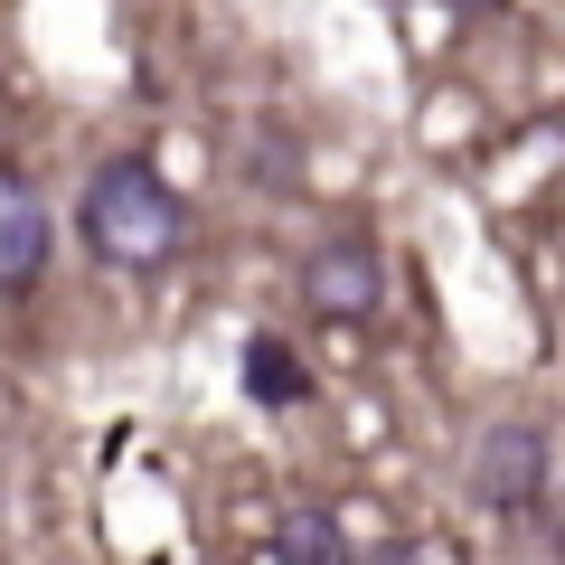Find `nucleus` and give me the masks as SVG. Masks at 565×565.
Here are the masks:
<instances>
[{
    "instance_id": "nucleus-4",
    "label": "nucleus",
    "mask_w": 565,
    "mask_h": 565,
    "mask_svg": "<svg viewBox=\"0 0 565 565\" xmlns=\"http://www.w3.org/2000/svg\"><path fill=\"white\" fill-rule=\"evenodd\" d=\"M47 245H57L47 199L20 180V170H0V302H20L29 282L47 274Z\"/></svg>"
},
{
    "instance_id": "nucleus-1",
    "label": "nucleus",
    "mask_w": 565,
    "mask_h": 565,
    "mask_svg": "<svg viewBox=\"0 0 565 565\" xmlns=\"http://www.w3.org/2000/svg\"><path fill=\"white\" fill-rule=\"evenodd\" d=\"M76 236H85V255L114 264V274H161L189 245V199L141 161V151H114V161H95L85 189H76Z\"/></svg>"
},
{
    "instance_id": "nucleus-6",
    "label": "nucleus",
    "mask_w": 565,
    "mask_h": 565,
    "mask_svg": "<svg viewBox=\"0 0 565 565\" xmlns=\"http://www.w3.org/2000/svg\"><path fill=\"white\" fill-rule=\"evenodd\" d=\"M245 396L255 405H302L311 377H302V359H292L282 340H245Z\"/></svg>"
},
{
    "instance_id": "nucleus-7",
    "label": "nucleus",
    "mask_w": 565,
    "mask_h": 565,
    "mask_svg": "<svg viewBox=\"0 0 565 565\" xmlns=\"http://www.w3.org/2000/svg\"><path fill=\"white\" fill-rule=\"evenodd\" d=\"M359 565H415V556H405V546H367Z\"/></svg>"
},
{
    "instance_id": "nucleus-2",
    "label": "nucleus",
    "mask_w": 565,
    "mask_h": 565,
    "mask_svg": "<svg viewBox=\"0 0 565 565\" xmlns=\"http://www.w3.org/2000/svg\"><path fill=\"white\" fill-rule=\"evenodd\" d=\"M546 471H556L546 424L509 415V424H490L481 444H471V500H481L490 519H527V509L546 500Z\"/></svg>"
},
{
    "instance_id": "nucleus-5",
    "label": "nucleus",
    "mask_w": 565,
    "mask_h": 565,
    "mask_svg": "<svg viewBox=\"0 0 565 565\" xmlns=\"http://www.w3.org/2000/svg\"><path fill=\"white\" fill-rule=\"evenodd\" d=\"M274 556L282 565H359L349 537H340V509H321V500H292L274 519Z\"/></svg>"
},
{
    "instance_id": "nucleus-3",
    "label": "nucleus",
    "mask_w": 565,
    "mask_h": 565,
    "mask_svg": "<svg viewBox=\"0 0 565 565\" xmlns=\"http://www.w3.org/2000/svg\"><path fill=\"white\" fill-rule=\"evenodd\" d=\"M302 302L321 321H377L386 311V255L367 236H321L302 255Z\"/></svg>"
}]
</instances>
